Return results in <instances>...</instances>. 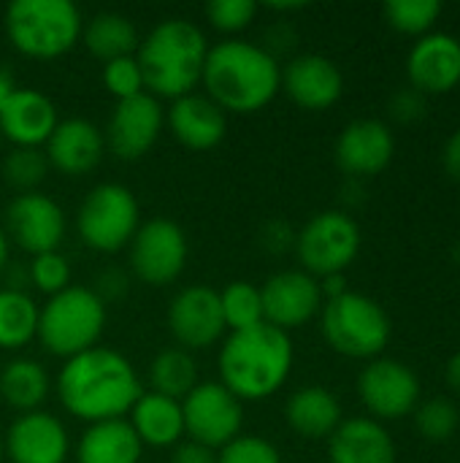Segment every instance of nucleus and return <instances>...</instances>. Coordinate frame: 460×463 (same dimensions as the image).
Listing matches in <instances>:
<instances>
[{
	"label": "nucleus",
	"mask_w": 460,
	"mask_h": 463,
	"mask_svg": "<svg viewBox=\"0 0 460 463\" xmlns=\"http://www.w3.org/2000/svg\"><path fill=\"white\" fill-rule=\"evenodd\" d=\"M396 152L393 133L380 119H355L336 138V163L352 176L380 174Z\"/></svg>",
	"instance_id": "obj_22"
},
{
	"label": "nucleus",
	"mask_w": 460,
	"mask_h": 463,
	"mask_svg": "<svg viewBox=\"0 0 460 463\" xmlns=\"http://www.w3.org/2000/svg\"><path fill=\"white\" fill-rule=\"evenodd\" d=\"M285 420L304 439H331V434L342 426V404L328 388L304 385L290 393Z\"/></svg>",
	"instance_id": "obj_25"
},
{
	"label": "nucleus",
	"mask_w": 460,
	"mask_h": 463,
	"mask_svg": "<svg viewBox=\"0 0 460 463\" xmlns=\"http://www.w3.org/2000/svg\"><path fill=\"white\" fill-rule=\"evenodd\" d=\"M168 463H217V450L187 439V442H179L171 448Z\"/></svg>",
	"instance_id": "obj_41"
},
{
	"label": "nucleus",
	"mask_w": 460,
	"mask_h": 463,
	"mask_svg": "<svg viewBox=\"0 0 460 463\" xmlns=\"http://www.w3.org/2000/svg\"><path fill=\"white\" fill-rule=\"evenodd\" d=\"M168 331L187 353L206 350L225 336L220 290L209 285H187L168 304Z\"/></svg>",
	"instance_id": "obj_13"
},
{
	"label": "nucleus",
	"mask_w": 460,
	"mask_h": 463,
	"mask_svg": "<svg viewBox=\"0 0 460 463\" xmlns=\"http://www.w3.org/2000/svg\"><path fill=\"white\" fill-rule=\"evenodd\" d=\"M328 456L331 463H396V445L377 420L352 418L331 434Z\"/></svg>",
	"instance_id": "obj_24"
},
{
	"label": "nucleus",
	"mask_w": 460,
	"mask_h": 463,
	"mask_svg": "<svg viewBox=\"0 0 460 463\" xmlns=\"http://www.w3.org/2000/svg\"><path fill=\"white\" fill-rule=\"evenodd\" d=\"M418 92H447L460 81V41L450 33L423 35L407 60Z\"/></svg>",
	"instance_id": "obj_23"
},
{
	"label": "nucleus",
	"mask_w": 460,
	"mask_h": 463,
	"mask_svg": "<svg viewBox=\"0 0 460 463\" xmlns=\"http://www.w3.org/2000/svg\"><path fill=\"white\" fill-rule=\"evenodd\" d=\"M100 76H103V87L117 100H127V98H136V95L146 92L144 73H141V65H138L136 54L103 62V73Z\"/></svg>",
	"instance_id": "obj_36"
},
{
	"label": "nucleus",
	"mask_w": 460,
	"mask_h": 463,
	"mask_svg": "<svg viewBox=\"0 0 460 463\" xmlns=\"http://www.w3.org/2000/svg\"><path fill=\"white\" fill-rule=\"evenodd\" d=\"M263 247L271 252H282L287 247H296V233L285 222L274 220L263 228Z\"/></svg>",
	"instance_id": "obj_42"
},
{
	"label": "nucleus",
	"mask_w": 460,
	"mask_h": 463,
	"mask_svg": "<svg viewBox=\"0 0 460 463\" xmlns=\"http://www.w3.org/2000/svg\"><path fill=\"white\" fill-rule=\"evenodd\" d=\"M442 163H445L447 174L460 182V130H455V133L447 138V144H445V149H442Z\"/></svg>",
	"instance_id": "obj_43"
},
{
	"label": "nucleus",
	"mask_w": 460,
	"mask_h": 463,
	"mask_svg": "<svg viewBox=\"0 0 460 463\" xmlns=\"http://www.w3.org/2000/svg\"><path fill=\"white\" fill-rule=\"evenodd\" d=\"M182 418L190 442L220 450L241 434L244 407L220 380H211L198 383L182 399Z\"/></svg>",
	"instance_id": "obj_10"
},
{
	"label": "nucleus",
	"mask_w": 460,
	"mask_h": 463,
	"mask_svg": "<svg viewBox=\"0 0 460 463\" xmlns=\"http://www.w3.org/2000/svg\"><path fill=\"white\" fill-rule=\"evenodd\" d=\"M260 298H263V320L279 331L298 328L323 309L320 279H314L304 269H287L271 274L260 288Z\"/></svg>",
	"instance_id": "obj_15"
},
{
	"label": "nucleus",
	"mask_w": 460,
	"mask_h": 463,
	"mask_svg": "<svg viewBox=\"0 0 460 463\" xmlns=\"http://www.w3.org/2000/svg\"><path fill=\"white\" fill-rule=\"evenodd\" d=\"M361 250V228L347 212H320L296 233V255L306 274L333 277L342 274Z\"/></svg>",
	"instance_id": "obj_9"
},
{
	"label": "nucleus",
	"mask_w": 460,
	"mask_h": 463,
	"mask_svg": "<svg viewBox=\"0 0 460 463\" xmlns=\"http://www.w3.org/2000/svg\"><path fill=\"white\" fill-rule=\"evenodd\" d=\"M460 415L458 407L447 399H431L418 407L415 412V426L418 431L431 439V442H445L458 431Z\"/></svg>",
	"instance_id": "obj_35"
},
{
	"label": "nucleus",
	"mask_w": 460,
	"mask_h": 463,
	"mask_svg": "<svg viewBox=\"0 0 460 463\" xmlns=\"http://www.w3.org/2000/svg\"><path fill=\"white\" fill-rule=\"evenodd\" d=\"M323 336L342 355L374 358L390 339V320L374 298L347 290L323 304Z\"/></svg>",
	"instance_id": "obj_7"
},
{
	"label": "nucleus",
	"mask_w": 460,
	"mask_h": 463,
	"mask_svg": "<svg viewBox=\"0 0 460 463\" xmlns=\"http://www.w3.org/2000/svg\"><path fill=\"white\" fill-rule=\"evenodd\" d=\"M103 152H106L103 130L84 117L60 119L54 133L43 144L49 168H54L65 176L89 174L100 163Z\"/></svg>",
	"instance_id": "obj_18"
},
{
	"label": "nucleus",
	"mask_w": 460,
	"mask_h": 463,
	"mask_svg": "<svg viewBox=\"0 0 460 463\" xmlns=\"http://www.w3.org/2000/svg\"><path fill=\"white\" fill-rule=\"evenodd\" d=\"M165 125L182 146L192 152H206L225 138L228 114L206 92H187L171 100L165 111Z\"/></svg>",
	"instance_id": "obj_19"
},
{
	"label": "nucleus",
	"mask_w": 460,
	"mask_h": 463,
	"mask_svg": "<svg viewBox=\"0 0 460 463\" xmlns=\"http://www.w3.org/2000/svg\"><path fill=\"white\" fill-rule=\"evenodd\" d=\"M130 426L141 445L149 448H174L184 437V418H182V402L160 396L155 391H144L138 402L133 404Z\"/></svg>",
	"instance_id": "obj_26"
},
{
	"label": "nucleus",
	"mask_w": 460,
	"mask_h": 463,
	"mask_svg": "<svg viewBox=\"0 0 460 463\" xmlns=\"http://www.w3.org/2000/svg\"><path fill=\"white\" fill-rule=\"evenodd\" d=\"M0 144H3V133H0Z\"/></svg>",
	"instance_id": "obj_49"
},
{
	"label": "nucleus",
	"mask_w": 460,
	"mask_h": 463,
	"mask_svg": "<svg viewBox=\"0 0 460 463\" xmlns=\"http://www.w3.org/2000/svg\"><path fill=\"white\" fill-rule=\"evenodd\" d=\"M5 263H8V236L0 225V271L5 269Z\"/></svg>",
	"instance_id": "obj_47"
},
{
	"label": "nucleus",
	"mask_w": 460,
	"mask_h": 463,
	"mask_svg": "<svg viewBox=\"0 0 460 463\" xmlns=\"http://www.w3.org/2000/svg\"><path fill=\"white\" fill-rule=\"evenodd\" d=\"M390 114H393L399 122L420 119V117L426 114L423 92H418V90H401V92H396L393 100H390Z\"/></svg>",
	"instance_id": "obj_40"
},
{
	"label": "nucleus",
	"mask_w": 460,
	"mask_h": 463,
	"mask_svg": "<svg viewBox=\"0 0 460 463\" xmlns=\"http://www.w3.org/2000/svg\"><path fill=\"white\" fill-rule=\"evenodd\" d=\"M144 445L127 418L89 423L76 445V463H141Z\"/></svg>",
	"instance_id": "obj_27"
},
{
	"label": "nucleus",
	"mask_w": 460,
	"mask_h": 463,
	"mask_svg": "<svg viewBox=\"0 0 460 463\" xmlns=\"http://www.w3.org/2000/svg\"><path fill=\"white\" fill-rule=\"evenodd\" d=\"M127 250H130V269L136 279L152 288H165L176 282L190 258V244L184 231L165 217L141 222Z\"/></svg>",
	"instance_id": "obj_11"
},
{
	"label": "nucleus",
	"mask_w": 460,
	"mask_h": 463,
	"mask_svg": "<svg viewBox=\"0 0 460 463\" xmlns=\"http://www.w3.org/2000/svg\"><path fill=\"white\" fill-rule=\"evenodd\" d=\"M68 450L65 426L43 410L19 415L3 437V456L11 463H65Z\"/></svg>",
	"instance_id": "obj_17"
},
{
	"label": "nucleus",
	"mask_w": 460,
	"mask_h": 463,
	"mask_svg": "<svg viewBox=\"0 0 460 463\" xmlns=\"http://www.w3.org/2000/svg\"><path fill=\"white\" fill-rule=\"evenodd\" d=\"M201 84L225 114H252L268 106L282 90V65L263 43L228 38L209 46Z\"/></svg>",
	"instance_id": "obj_2"
},
{
	"label": "nucleus",
	"mask_w": 460,
	"mask_h": 463,
	"mask_svg": "<svg viewBox=\"0 0 460 463\" xmlns=\"http://www.w3.org/2000/svg\"><path fill=\"white\" fill-rule=\"evenodd\" d=\"M220 383L239 402H260L274 396L290 377L293 342L287 331L268 323L230 331L220 347Z\"/></svg>",
	"instance_id": "obj_3"
},
{
	"label": "nucleus",
	"mask_w": 460,
	"mask_h": 463,
	"mask_svg": "<svg viewBox=\"0 0 460 463\" xmlns=\"http://www.w3.org/2000/svg\"><path fill=\"white\" fill-rule=\"evenodd\" d=\"M3 231L8 241L30 255L54 252L65 239V212L43 193H19L5 206Z\"/></svg>",
	"instance_id": "obj_12"
},
{
	"label": "nucleus",
	"mask_w": 460,
	"mask_h": 463,
	"mask_svg": "<svg viewBox=\"0 0 460 463\" xmlns=\"http://www.w3.org/2000/svg\"><path fill=\"white\" fill-rule=\"evenodd\" d=\"M217 463H282V456L274 442L255 434H239L217 450Z\"/></svg>",
	"instance_id": "obj_38"
},
{
	"label": "nucleus",
	"mask_w": 460,
	"mask_h": 463,
	"mask_svg": "<svg viewBox=\"0 0 460 463\" xmlns=\"http://www.w3.org/2000/svg\"><path fill=\"white\" fill-rule=\"evenodd\" d=\"M30 279H33V285L41 293L57 296L60 290H65L70 285V263L57 250L54 252H43V255H33V260H30Z\"/></svg>",
	"instance_id": "obj_37"
},
{
	"label": "nucleus",
	"mask_w": 460,
	"mask_h": 463,
	"mask_svg": "<svg viewBox=\"0 0 460 463\" xmlns=\"http://www.w3.org/2000/svg\"><path fill=\"white\" fill-rule=\"evenodd\" d=\"M447 380H450V385L460 393V353H455L450 358V364H447Z\"/></svg>",
	"instance_id": "obj_46"
},
{
	"label": "nucleus",
	"mask_w": 460,
	"mask_h": 463,
	"mask_svg": "<svg viewBox=\"0 0 460 463\" xmlns=\"http://www.w3.org/2000/svg\"><path fill=\"white\" fill-rule=\"evenodd\" d=\"M442 14L439 0H388L385 19L401 33H426Z\"/></svg>",
	"instance_id": "obj_34"
},
{
	"label": "nucleus",
	"mask_w": 460,
	"mask_h": 463,
	"mask_svg": "<svg viewBox=\"0 0 460 463\" xmlns=\"http://www.w3.org/2000/svg\"><path fill=\"white\" fill-rule=\"evenodd\" d=\"M0 463H3V434H0Z\"/></svg>",
	"instance_id": "obj_48"
},
{
	"label": "nucleus",
	"mask_w": 460,
	"mask_h": 463,
	"mask_svg": "<svg viewBox=\"0 0 460 463\" xmlns=\"http://www.w3.org/2000/svg\"><path fill=\"white\" fill-rule=\"evenodd\" d=\"M16 92V81H14V76H11V71H5L3 65H0V109L8 103V98Z\"/></svg>",
	"instance_id": "obj_45"
},
{
	"label": "nucleus",
	"mask_w": 460,
	"mask_h": 463,
	"mask_svg": "<svg viewBox=\"0 0 460 463\" xmlns=\"http://www.w3.org/2000/svg\"><path fill=\"white\" fill-rule=\"evenodd\" d=\"M106 328V301L81 285H68L38 309V339L46 353L73 358L98 347Z\"/></svg>",
	"instance_id": "obj_5"
},
{
	"label": "nucleus",
	"mask_w": 460,
	"mask_h": 463,
	"mask_svg": "<svg viewBox=\"0 0 460 463\" xmlns=\"http://www.w3.org/2000/svg\"><path fill=\"white\" fill-rule=\"evenodd\" d=\"M46 174L49 160L41 146H14L3 160V176L19 193H35Z\"/></svg>",
	"instance_id": "obj_33"
},
{
	"label": "nucleus",
	"mask_w": 460,
	"mask_h": 463,
	"mask_svg": "<svg viewBox=\"0 0 460 463\" xmlns=\"http://www.w3.org/2000/svg\"><path fill=\"white\" fill-rule=\"evenodd\" d=\"M209 43L203 30L182 16L163 19L138 43L136 60L144 73L146 92L155 98H182L195 92L203 76Z\"/></svg>",
	"instance_id": "obj_4"
},
{
	"label": "nucleus",
	"mask_w": 460,
	"mask_h": 463,
	"mask_svg": "<svg viewBox=\"0 0 460 463\" xmlns=\"http://www.w3.org/2000/svg\"><path fill=\"white\" fill-rule=\"evenodd\" d=\"M255 14H258L255 0H211L206 5V16L211 27L222 33H241L244 27L252 24Z\"/></svg>",
	"instance_id": "obj_39"
},
{
	"label": "nucleus",
	"mask_w": 460,
	"mask_h": 463,
	"mask_svg": "<svg viewBox=\"0 0 460 463\" xmlns=\"http://www.w3.org/2000/svg\"><path fill=\"white\" fill-rule=\"evenodd\" d=\"M81 11L70 0H14L5 8V35L16 52L54 60L81 38Z\"/></svg>",
	"instance_id": "obj_6"
},
{
	"label": "nucleus",
	"mask_w": 460,
	"mask_h": 463,
	"mask_svg": "<svg viewBox=\"0 0 460 463\" xmlns=\"http://www.w3.org/2000/svg\"><path fill=\"white\" fill-rule=\"evenodd\" d=\"M38 334V307L19 288H0V347L19 350Z\"/></svg>",
	"instance_id": "obj_31"
},
{
	"label": "nucleus",
	"mask_w": 460,
	"mask_h": 463,
	"mask_svg": "<svg viewBox=\"0 0 460 463\" xmlns=\"http://www.w3.org/2000/svg\"><path fill=\"white\" fill-rule=\"evenodd\" d=\"M358 393L369 412L382 420H396L418 407L420 383L407 364L393 358H377L361 372Z\"/></svg>",
	"instance_id": "obj_16"
},
{
	"label": "nucleus",
	"mask_w": 460,
	"mask_h": 463,
	"mask_svg": "<svg viewBox=\"0 0 460 463\" xmlns=\"http://www.w3.org/2000/svg\"><path fill=\"white\" fill-rule=\"evenodd\" d=\"M165 125V111L160 100L149 92H141L127 100H117L108 125L103 130L106 146L119 160H138L144 157L160 138Z\"/></svg>",
	"instance_id": "obj_14"
},
{
	"label": "nucleus",
	"mask_w": 460,
	"mask_h": 463,
	"mask_svg": "<svg viewBox=\"0 0 460 463\" xmlns=\"http://www.w3.org/2000/svg\"><path fill=\"white\" fill-rule=\"evenodd\" d=\"M220 307H222V320L228 331H244V328L266 323L260 288L252 282H230L220 293Z\"/></svg>",
	"instance_id": "obj_32"
},
{
	"label": "nucleus",
	"mask_w": 460,
	"mask_h": 463,
	"mask_svg": "<svg viewBox=\"0 0 460 463\" xmlns=\"http://www.w3.org/2000/svg\"><path fill=\"white\" fill-rule=\"evenodd\" d=\"M138 225V201L133 190L119 182L95 184L76 212L79 239L95 252H119L133 241Z\"/></svg>",
	"instance_id": "obj_8"
},
{
	"label": "nucleus",
	"mask_w": 460,
	"mask_h": 463,
	"mask_svg": "<svg viewBox=\"0 0 460 463\" xmlns=\"http://www.w3.org/2000/svg\"><path fill=\"white\" fill-rule=\"evenodd\" d=\"M320 290H323V296H328V298H336V296H342V293H347V285H344V277H342V274H333V277H325V279L320 282Z\"/></svg>",
	"instance_id": "obj_44"
},
{
	"label": "nucleus",
	"mask_w": 460,
	"mask_h": 463,
	"mask_svg": "<svg viewBox=\"0 0 460 463\" xmlns=\"http://www.w3.org/2000/svg\"><path fill=\"white\" fill-rule=\"evenodd\" d=\"M149 385L155 393L182 402L198 385V366L192 353L182 347H168L157 353L149 364Z\"/></svg>",
	"instance_id": "obj_30"
},
{
	"label": "nucleus",
	"mask_w": 460,
	"mask_h": 463,
	"mask_svg": "<svg viewBox=\"0 0 460 463\" xmlns=\"http://www.w3.org/2000/svg\"><path fill=\"white\" fill-rule=\"evenodd\" d=\"M49 396V374L33 358H14L0 369V399L19 415L41 410Z\"/></svg>",
	"instance_id": "obj_29"
},
{
	"label": "nucleus",
	"mask_w": 460,
	"mask_h": 463,
	"mask_svg": "<svg viewBox=\"0 0 460 463\" xmlns=\"http://www.w3.org/2000/svg\"><path fill=\"white\" fill-rule=\"evenodd\" d=\"M57 122L54 100L33 87H16L0 109V133L14 146H43Z\"/></svg>",
	"instance_id": "obj_21"
},
{
	"label": "nucleus",
	"mask_w": 460,
	"mask_h": 463,
	"mask_svg": "<svg viewBox=\"0 0 460 463\" xmlns=\"http://www.w3.org/2000/svg\"><path fill=\"white\" fill-rule=\"evenodd\" d=\"M81 41L87 52L95 54L100 62L130 57L138 52V43H141L136 24L119 11H98L89 22H84Z\"/></svg>",
	"instance_id": "obj_28"
},
{
	"label": "nucleus",
	"mask_w": 460,
	"mask_h": 463,
	"mask_svg": "<svg viewBox=\"0 0 460 463\" xmlns=\"http://www.w3.org/2000/svg\"><path fill=\"white\" fill-rule=\"evenodd\" d=\"M282 87L301 109L323 111L342 98L344 76L339 65L323 54H298L285 65Z\"/></svg>",
	"instance_id": "obj_20"
},
{
	"label": "nucleus",
	"mask_w": 460,
	"mask_h": 463,
	"mask_svg": "<svg viewBox=\"0 0 460 463\" xmlns=\"http://www.w3.org/2000/svg\"><path fill=\"white\" fill-rule=\"evenodd\" d=\"M144 393L133 364L111 350L92 347L68 358L57 374L60 404L79 420L100 423L125 418Z\"/></svg>",
	"instance_id": "obj_1"
}]
</instances>
